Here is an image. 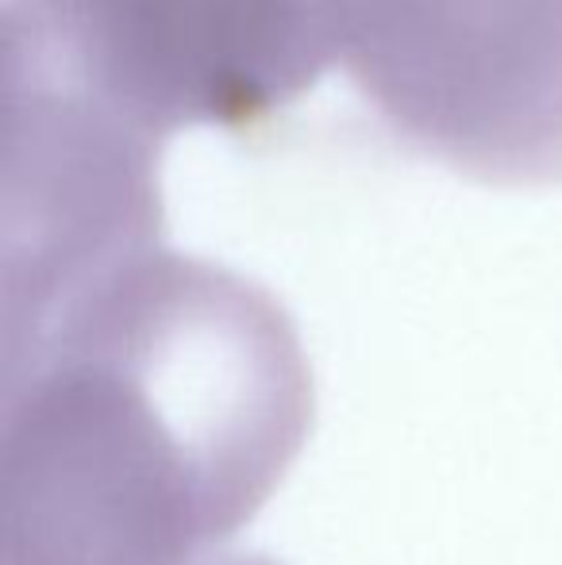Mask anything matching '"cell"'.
<instances>
[{
	"mask_svg": "<svg viewBox=\"0 0 562 565\" xmlns=\"http://www.w3.org/2000/svg\"><path fill=\"white\" fill-rule=\"evenodd\" d=\"M312 431L263 285L147 246L4 323V565H209Z\"/></svg>",
	"mask_w": 562,
	"mask_h": 565,
	"instance_id": "cell-1",
	"label": "cell"
},
{
	"mask_svg": "<svg viewBox=\"0 0 562 565\" xmlns=\"http://www.w3.org/2000/svg\"><path fill=\"white\" fill-rule=\"evenodd\" d=\"M339 62L447 170L562 185V0H347Z\"/></svg>",
	"mask_w": 562,
	"mask_h": 565,
	"instance_id": "cell-2",
	"label": "cell"
},
{
	"mask_svg": "<svg viewBox=\"0 0 562 565\" xmlns=\"http://www.w3.org/2000/svg\"><path fill=\"white\" fill-rule=\"evenodd\" d=\"M209 565H278V562L263 558V554H232V558H216Z\"/></svg>",
	"mask_w": 562,
	"mask_h": 565,
	"instance_id": "cell-5",
	"label": "cell"
},
{
	"mask_svg": "<svg viewBox=\"0 0 562 565\" xmlns=\"http://www.w3.org/2000/svg\"><path fill=\"white\" fill-rule=\"evenodd\" d=\"M4 323L162 243V139L0 8Z\"/></svg>",
	"mask_w": 562,
	"mask_h": 565,
	"instance_id": "cell-3",
	"label": "cell"
},
{
	"mask_svg": "<svg viewBox=\"0 0 562 565\" xmlns=\"http://www.w3.org/2000/svg\"><path fill=\"white\" fill-rule=\"evenodd\" d=\"M158 139L251 131L308 93L343 43L347 0H0Z\"/></svg>",
	"mask_w": 562,
	"mask_h": 565,
	"instance_id": "cell-4",
	"label": "cell"
}]
</instances>
